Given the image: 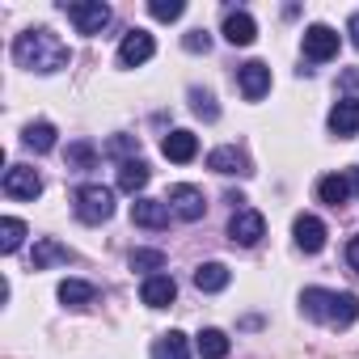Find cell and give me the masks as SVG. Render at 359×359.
I'll return each instance as SVG.
<instances>
[{"mask_svg":"<svg viewBox=\"0 0 359 359\" xmlns=\"http://www.w3.org/2000/svg\"><path fill=\"white\" fill-rule=\"evenodd\" d=\"M13 60H18V68H26V72H60V68H68L72 64V51L60 43V34L55 30H47V26H34V30H22L18 34V43H13Z\"/></svg>","mask_w":359,"mask_h":359,"instance_id":"1","label":"cell"},{"mask_svg":"<svg viewBox=\"0 0 359 359\" xmlns=\"http://www.w3.org/2000/svg\"><path fill=\"white\" fill-rule=\"evenodd\" d=\"M110 216H114V191L110 187L89 182L76 191V220L81 224H106Z\"/></svg>","mask_w":359,"mask_h":359,"instance_id":"2","label":"cell"},{"mask_svg":"<svg viewBox=\"0 0 359 359\" xmlns=\"http://www.w3.org/2000/svg\"><path fill=\"white\" fill-rule=\"evenodd\" d=\"M64 13L85 39H97L110 26V5H102V0H72V5H64Z\"/></svg>","mask_w":359,"mask_h":359,"instance_id":"3","label":"cell"},{"mask_svg":"<svg viewBox=\"0 0 359 359\" xmlns=\"http://www.w3.org/2000/svg\"><path fill=\"white\" fill-rule=\"evenodd\" d=\"M262 237H266V220H262V212H254V208H237L233 220H229V241L241 245V250H250V245H258Z\"/></svg>","mask_w":359,"mask_h":359,"instance_id":"4","label":"cell"},{"mask_svg":"<svg viewBox=\"0 0 359 359\" xmlns=\"http://www.w3.org/2000/svg\"><path fill=\"white\" fill-rule=\"evenodd\" d=\"M169 212L177 216V220H187V224H195V220H203V212H208V199H203V191L199 187H187V182H177V187H169Z\"/></svg>","mask_w":359,"mask_h":359,"instance_id":"5","label":"cell"},{"mask_svg":"<svg viewBox=\"0 0 359 359\" xmlns=\"http://www.w3.org/2000/svg\"><path fill=\"white\" fill-rule=\"evenodd\" d=\"M338 30L334 26H325V22H313L309 30H304V39H300V47H304V55L313 60V64H325V60H334L338 55Z\"/></svg>","mask_w":359,"mask_h":359,"instance_id":"6","label":"cell"},{"mask_svg":"<svg viewBox=\"0 0 359 359\" xmlns=\"http://www.w3.org/2000/svg\"><path fill=\"white\" fill-rule=\"evenodd\" d=\"M0 187H5V195L9 199H39L43 195V177H39V169H30V165H9L5 169V182H0Z\"/></svg>","mask_w":359,"mask_h":359,"instance_id":"7","label":"cell"},{"mask_svg":"<svg viewBox=\"0 0 359 359\" xmlns=\"http://www.w3.org/2000/svg\"><path fill=\"white\" fill-rule=\"evenodd\" d=\"M156 55V43L148 30H127L123 43H118V68H140Z\"/></svg>","mask_w":359,"mask_h":359,"instance_id":"8","label":"cell"},{"mask_svg":"<svg viewBox=\"0 0 359 359\" xmlns=\"http://www.w3.org/2000/svg\"><path fill=\"white\" fill-rule=\"evenodd\" d=\"M237 85H241L245 102H262V97L271 93V68H266L262 60H250V64L237 68Z\"/></svg>","mask_w":359,"mask_h":359,"instance_id":"9","label":"cell"},{"mask_svg":"<svg viewBox=\"0 0 359 359\" xmlns=\"http://www.w3.org/2000/svg\"><path fill=\"white\" fill-rule=\"evenodd\" d=\"M208 169H216V173H224V177H250L254 169H250V156L241 152V148H233V144H224V148H212L208 152Z\"/></svg>","mask_w":359,"mask_h":359,"instance_id":"10","label":"cell"},{"mask_svg":"<svg viewBox=\"0 0 359 359\" xmlns=\"http://www.w3.org/2000/svg\"><path fill=\"white\" fill-rule=\"evenodd\" d=\"M161 152H165V161H173V165H187V161L199 156V135L177 127V131H169V135L161 140Z\"/></svg>","mask_w":359,"mask_h":359,"instance_id":"11","label":"cell"},{"mask_svg":"<svg viewBox=\"0 0 359 359\" xmlns=\"http://www.w3.org/2000/svg\"><path fill=\"white\" fill-rule=\"evenodd\" d=\"M292 237H296V250H304V254H321L330 233H325V224H321L317 216H296Z\"/></svg>","mask_w":359,"mask_h":359,"instance_id":"12","label":"cell"},{"mask_svg":"<svg viewBox=\"0 0 359 359\" xmlns=\"http://www.w3.org/2000/svg\"><path fill=\"white\" fill-rule=\"evenodd\" d=\"M330 131L338 140H351L359 135V97H338L334 110H330Z\"/></svg>","mask_w":359,"mask_h":359,"instance_id":"13","label":"cell"},{"mask_svg":"<svg viewBox=\"0 0 359 359\" xmlns=\"http://www.w3.org/2000/svg\"><path fill=\"white\" fill-rule=\"evenodd\" d=\"M169 203L165 199H148V195H140L135 203H131V220L140 224V229H165L169 224Z\"/></svg>","mask_w":359,"mask_h":359,"instance_id":"14","label":"cell"},{"mask_svg":"<svg viewBox=\"0 0 359 359\" xmlns=\"http://www.w3.org/2000/svg\"><path fill=\"white\" fill-rule=\"evenodd\" d=\"M334 296L338 292H330V287H304L300 292V313L309 321H334Z\"/></svg>","mask_w":359,"mask_h":359,"instance_id":"15","label":"cell"},{"mask_svg":"<svg viewBox=\"0 0 359 359\" xmlns=\"http://www.w3.org/2000/svg\"><path fill=\"white\" fill-rule=\"evenodd\" d=\"M68 262H76V254L68 245H60L55 237L34 241V271H51V266H68Z\"/></svg>","mask_w":359,"mask_h":359,"instance_id":"16","label":"cell"},{"mask_svg":"<svg viewBox=\"0 0 359 359\" xmlns=\"http://www.w3.org/2000/svg\"><path fill=\"white\" fill-rule=\"evenodd\" d=\"M173 296H177V283H173L169 275H148V279L140 283V300H144L148 309H169Z\"/></svg>","mask_w":359,"mask_h":359,"instance_id":"17","label":"cell"},{"mask_svg":"<svg viewBox=\"0 0 359 359\" xmlns=\"http://www.w3.org/2000/svg\"><path fill=\"white\" fill-rule=\"evenodd\" d=\"M224 39H229L233 47H250V43L258 39L254 18H250L245 9H229V13H224Z\"/></svg>","mask_w":359,"mask_h":359,"instance_id":"18","label":"cell"},{"mask_svg":"<svg viewBox=\"0 0 359 359\" xmlns=\"http://www.w3.org/2000/svg\"><path fill=\"white\" fill-rule=\"evenodd\" d=\"M148 177H152V169H148L140 156L118 161V191H123V195H140V191L148 187Z\"/></svg>","mask_w":359,"mask_h":359,"instance_id":"19","label":"cell"},{"mask_svg":"<svg viewBox=\"0 0 359 359\" xmlns=\"http://www.w3.org/2000/svg\"><path fill=\"white\" fill-rule=\"evenodd\" d=\"M233 283V271L224 266V262H203V266H195V287L199 292H224Z\"/></svg>","mask_w":359,"mask_h":359,"instance_id":"20","label":"cell"},{"mask_svg":"<svg viewBox=\"0 0 359 359\" xmlns=\"http://www.w3.org/2000/svg\"><path fill=\"white\" fill-rule=\"evenodd\" d=\"M152 359H191V342L182 330H169L152 342Z\"/></svg>","mask_w":359,"mask_h":359,"instance_id":"21","label":"cell"},{"mask_svg":"<svg viewBox=\"0 0 359 359\" xmlns=\"http://www.w3.org/2000/svg\"><path fill=\"white\" fill-rule=\"evenodd\" d=\"M317 199L330 203V208H342L351 199V182H346V173H325L321 182H317Z\"/></svg>","mask_w":359,"mask_h":359,"instance_id":"22","label":"cell"},{"mask_svg":"<svg viewBox=\"0 0 359 359\" xmlns=\"http://www.w3.org/2000/svg\"><path fill=\"white\" fill-rule=\"evenodd\" d=\"M195 351H199V359H229V334L216 330V325H208V330H199Z\"/></svg>","mask_w":359,"mask_h":359,"instance_id":"23","label":"cell"},{"mask_svg":"<svg viewBox=\"0 0 359 359\" xmlns=\"http://www.w3.org/2000/svg\"><path fill=\"white\" fill-rule=\"evenodd\" d=\"M60 300H64L68 309H85V304L97 300V287L85 283V279H64V283H60Z\"/></svg>","mask_w":359,"mask_h":359,"instance_id":"24","label":"cell"},{"mask_svg":"<svg viewBox=\"0 0 359 359\" xmlns=\"http://www.w3.org/2000/svg\"><path fill=\"white\" fill-rule=\"evenodd\" d=\"M55 135H60V131H55L51 123H30V127L22 131V144L34 148V152H51V148H55Z\"/></svg>","mask_w":359,"mask_h":359,"instance_id":"25","label":"cell"},{"mask_svg":"<svg viewBox=\"0 0 359 359\" xmlns=\"http://www.w3.org/2000/svg\"><path fill=\"white\" fill-rule=\"evenodd\" d=\"M22 241H26V224L18 216H5L0 220V254H18Z\"/></svg>","mask_w":359,"mask_h":359,"instance_id":"26","label":"cell"},{"mask_svg":"<svg viewBox=\"0 0 359 359\" xmlns=\"http://www.w3.org/2000/svg\"><path fill=\"white\" fill-rule=\"evenodd\" d=\"M191 110H195L199 118H208V123L220 118V106H216V97H212L208 89H191Z\"/></svg>","mask_w":359,"mask_h":359,"instance_id":"27","label":"cell"},{"mask_svg":"<svg viewBox=\"0 0 359 359\" xmlns=\"http://www.w3.org/2000/svg\"><path fill=\"white\" fill-rule=\"evenodd\" d=\"M93 161H97V148H93L89 140L68 144V165H72V169H93Z\"/></svg>","mask_w":359,"mask_h":359,"instance_id":"28","label":"cell"},{"mask_svg":"<svg viewBox=\"0 0 359 359\" xmlns=\"http://www.w3.org/2000/svg\"><path fill=\"white\" fill-rule=\"evenodd\" d=\"M148 13H152L156 22H177V18L187 13V5H182V0H152Z\"/></svg>","mask_w":359,"mask_h":359,"instance_id":"29","label":"cell"},{"mask_svg":"<svg viewBox=\"0 0 359 359\" xmlns=\"http://www.w3.org/2000/svg\"><path fill=\"white\" fill-rule=\"evenodd\" d=\"M165 254L161 250H131V271H161Z\"/></svg>","mask_w":359,"mask_h":359,"instance_id":"30","label":"cell"},{"mask_svg":"<svg viewBox=\"0 0 359 359\" xmlns=\"http://www.w3.org/2000/svg\"><path fill=\"white\" fill-rule=\"evenodd\" d=\"M106 152H110V156H123V161H131L127 152H140V135H114V140L106 144Z\"/></svg>","mask_w":359,"mask_h":359,"instance_id":"31","label":"cell"},{"mask_svg":"<svg viewBox=\"0 0 359 359\" xmlns=\"http://www.w3.org/2000/svg\"><path fill=\"white\" fill-rule=\"evenodd\" d=\"M182 47H187L191 55H199V51H208V47H212V34H208V30H191V34L182 39Z\"/></svg>","mask_w":359,"mask_h":359,"instance_id":"32","label":"cell"},{"mask_svg":"<svg viewBox=\"0 0 359 359\" xmlns=\"http://www.w3.org/2000/svg\"><path fill=\"white\" fill-rule=\"evenodd\" d=\"M346 266H351V271H359V237H351V241H346Z\"/></svg>","mask_w":359,"mask_h":359,"instance_id":"33","label":"cell"},{"mask_svg":"<svg viewBox=\"0 0 359 359\" xmlns=\"http://www.w3.org/2000/svg\"><path fill=\"white\" fill-rule=\"evenodd\" d=\"M346 34H351V43L359 47V13H351V22H346Z\"/></svg>","mask_w":359,"mask_h":359,"instance_id":"34","label":"cell"},{"mask_svg":"<svg viewBox=\"0 0 359 359\" xmlns=\"http://www.w3.org/2000/svg\"><path fill=\"white\" fill-rule=\"evenodd\" d=\"M346 182H351V195H359V165L346 169Z\"/></svg>","mask_w":359,"mask_h":359,"instance_id":"35","label":"cell"},{"mask_svg":"<svg viewBox=\"0 0 359 359\" xmlns=\"http://www.w3.org/2000/svg\"><path fill=\"white\" fill-rule=\"evenodd\" d=\"M342 85H346V89H355V85H359V68H351V72H342Z\"/></svg>","mask_w":359,"mask_h":359,"instance_id":"36","label":"cell"}]
</instances>
